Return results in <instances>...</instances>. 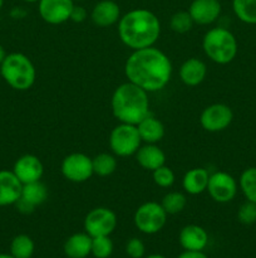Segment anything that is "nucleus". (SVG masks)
<instances>
[{
    "instance_id": "f257e3e1",
    "label": "nucleus",
    "mask_w": 256,
    "mask_h": 258,
    "mask_svg": "<svg viewBox=\"0 0 256 258\" xmlns=\"http://www.w3.org/2000/svg\"><path fill=\"white\" fill-rule=\"evenodd\" d=\"M128 81L145 91L156 92L167 86L172 76L170 58L158 48L148 47L133 50L124 66Z\"/></svg>"
},
{
    "instance_id": "f03ea898",
    "label": "nucleus",
    "mask_w": 256,
    "mask_h": 258,
    "mask_svg": "<svg viewBox=\"0 0 256 258\" xmlns=\"http://www.w3.org/2000/svg\"><path fill=\"white\" fill-rule=\"evenodd\" d=\"M160 34V19L151 10H131L120 17L118 22V35L120 40L133 50L153 47Z\"/></svg>"
},
{
    "instance_id": "7ed1b4c3",
    "label": "nucleus",
    "mask_w": 256,
    "mask_h": 258,
    "mask_svg": "<svg viewBox=\"0 0 256 258\" xmlns=\"http://www.w3.org/2000/svg\"><path fill=\"white\" fill-rule=\"evenodd\" d=\"M110 103L113 115L122 123L138 125L150 115L148 92L130 81L115 88Z\"/></svg>"
},
{
    "instance_id": "20e7f679",
    "label": "nucleus",
    "mask_w": 256,
    "mask_h": 258,
    "mask_svg": "<svg viewBox=\"0 0 256 258\" xmlns=\"http://www.w3.org/2000/svg\"><path fill=\"white\" fill-rule=\"evenodd\" d=\"M0 75L5 82L17 91H27L33 87L37 78L34 64L23 53H10L0 64Z\"/></svg>"
},
{
    "instance_id": "39448f33",
    "label": "nucleus",
    "mask_w": 256,
    "mask_h": 258,
    "mask_svg": "<svg viewBox=\"0 0 256 258\" xmlns=\"http://www.w3.org/2000/svg\"><path fill=\"white\" fill-rule=\"evenodd\" d=\"M205 54L217 64H227L237 54V40L235 35L225 28H212L205 34L202 40Z\"/></svg>"
},
{
    "instance_id": "423d86ee",
    "label": "nucleus",
    "mask_w": 256,
    "mask_h": 258,
    "mask_svg": "<svg viewBox=\"0 0 256 258\" xmlns=\"http://www.w3.org/2000/svg\"><path fill=\"white\" fill-rule=\"evenodd\" d=\"M141 136L137 126L131 123H122L115 126L109 136V146L113 154L117 156H131L141 148Z\"/></svg>"
},
{
    "instance_id": "0eeeda50",
    "label": "nucleus",
    "mask_w": 256,
    "mask_h": 258,
    "mask_svg": "<svg viewBox=\"0 0 256 258\" xmlns=\"http://www.w3.org/2000/svg\"><path fill=\"white\" fill-rule=\"evenodd\" d=\"M167 216L168 214L160 203L147 202L138 207L133 221L140 232L145 234H155L165 227Z\"/></svg>"
},
{
    "instance_id": "6e6552de",
    "label": "nucleus",
    "mask_w": 256,
    "mask_h": 258,
    "mask_svg": "<svg viewBox=\"0 0 256 258\" xmlns=\"http://www.w3.org/2000/svg\"><path fill=\"white\" fill-rule=\"evenodd\" d=\"M117 216L109 208L99 207L94 208L85 216L84 218V231L92 238L94 237L109 236L114 232L117 227Z\"/></svg>"
},
{
    "instance_id": "1a4fd4ad",
    "label": "nucleus",
    "mask_w": 256,
    "mask_h": 258,
    "mask_svg": "<svg viewBox=\"0 0 256 258\" xmlns=\"http://www.w3.org/2000/svg\"><path fill=\"white\" fill-rule=\"evenodd\" d=\"M63 176L73 183H84L93 175L92 159L82 153H73L65 156L60 166Z\"/></svg>"
},
{
    "instance_id": "9d476101",
    "label": "nucleus",
    "mask_w": 256,
    "mask_h": 258,
    "mask_svg": "<svg viewBox=\"0 0 256 258\" xmlns=\"http://www.w3.org/2000/svg\"><path fill=\"white\" fill-rule=\"evenodd\" d=\"M233 120V112L225 103H213L202 111L201 126L208 133H220L226 130Z\"/></svg>"
},
{
    "instance_id": "9b49d317",
    "label": "nucleus",
    "mask_w": 256,
    "mask_h": 258,
    "mask_svg": "<svg viewBox=\"0 0 256 258\" xmlns=\"http://www.w3.org/2000/svg\"><path fill=\"white\" fill-rule=\"evenodd\" d=\"M207 191L217 203H228L237 194V181L225 171H216L208 179Z\"/></svg>"
},
{
    "instance_id": "f8f14e48",
    "label": "nucleus",
    "mask_w": 256,
    "mask_h": 258,
    "mask_svg": "<svg viewBox=\"0 0 256 258\" xmlns=\"http://www.w3.org/2000/svg\"><path fill=\"white\" fill-rule=\"evenodd\" d=\"M74 2L73 0H39L38 12L45 23L52 25L63 24L70 19Z\"/></svg>"
},
{
    "instance_id": "ddd939ff",
    "label": "nucleus",
    "mask_w": 256,
    "mask_h": 258,
    "mask_svg": "<svg viewBox=\"0 0 256 258\" xmlns=\"http://www.w3.org/2000/svg\"><path fill=\"white\" fill-rule=\"evenodd\" d=\"M48 199V189L42 181L24 184L22 189V196L15 203L17 209L23 214H30L35 208L42 206Z\"/></svg>"
},
{
    "instance_id": "4468645a",
    "label": "nucleus",
    "mask_w": 256,
    "mask_h": 258,
    "mask_svg": "<svg viewBox=\"0 0 256 258\" xmlns=\"http://www.w3.org/2000/svg\"><path fill=\"white\" fill-rule=\"evenodd\" d=\"M13 173L24 185V184L39 181L44 174V166L38 156L27 154V155L20 156L15 161L14 166H13Z\"/></svg>"
},
{
    "instance_id": "2eb2a0df",
    "label": "nucleus",
    "mask_w": 256,
    "mask_h": 258,
    "mask_svg": "<svg viewBox=\"0 0 256 258\" xmlns=\"http://www.w3.org/2000/svg\"><path fill=\"white\" fill-rule=\"evenodd\" d=\"M188 13L195 24H212L221 14V3L218 0H193Z\"/></svg>"
},
{
    "instance_id": "dca6fc26",
    "label": "nucleus",
    "mask_w": 256,
    "mask_h": 258,
    "mask_svg": "<svg viewBox=\"0 0 256 258\" xmlns=\"http://www.w3.org/2000/svg\"><path fill=\"white\" fill-rule=\"evenodd\" d=\"M23 184L13 170H0V207L13 206L22 196Z\"/></svg>"
},
{
    "instance_id": "f3484780",
    "label": "nucleus",
    "mask_w": 256,
    "mask_h": 258,
    "mask_svg": "<svg viewBox=\"0 0 256 258\" xmlns=\"http://www.w3.org/2000/svg\"><path fill=\"white\" fill-rule=\"evenodd\" d=\"M90 18L98 27H110L119 22L120 9L117 3L113 0H102L94 5L90 13Z\"/></svg>"
},
{
    "instance_id": "a211bd4d",
    "label": "nucleus",
    "mask_w": 256,
    "mask_h": 258,
    "mask_svg": "<svg viewBox=\"0 0 256 258\" xmlns=\"http://www.w3.org/2000/svg\"><path fill=\"white\" fill-rule=\"evenodd\" d=\"M208 243V234L197 224H188L180 232V244L185 251H203Z\"/></svg>"
},
{
    "instance_id": "6ab92c4d",
    "label": "nucleus",
    "mask_w": 256,
    "mask_h": 258,
    "mask_svg": "<svg viewBox=\"0 0 256 258\" xmlns=\"http://www.w3.org/2000/svg\"><path fill=\"white\" fill-rule=\"evenodd\" d=\"M206 75H207V67L205 62L198 58H188L180 67L181 81L190 87H195L202 83Z\"/></svg>"
},
{
    "instance_id": "aec40b11",
    "label": "nucleus",
    "mask_w": 256,
    "mask_h": 258,
    "mask_svg": "<svg viewBox=\"0 0 256 258\" xmlns=\"http://www.w3.org/2000/svg\"><path fill=\"white\" fill-rule=\"evenodd\" d=\"M136 159L143 169L150 171L161 168L166 163L165 153L156 144H146L141 146L136 153Z\"/></svg>"
},
{
    "instance_id": "412c9836",
    "label": "nucleus",
    "mask_w": 256,
    "mask_h": 258,
    "mask_svg": "<svg viewBox=\"0 0 256 258\" xmlns=\"http://www.w3.org/2000/svg\"><path fill=\"white\" fill-rule=\"evenodd\" d=\"M65 256L69 258H85L92 252V237L84 233H74L65 241L64 247Z\"/></svg>"
},
{
    "instance_id": "4be33fe9",
    "label": "nucleus",
    "mask_w": 256,
    "mask_h": 258,
    "mask_svg": "<svg viewBox=\"0 0 256 258\" xmlns=\"http://www.w3.org/2000/svg\"><path fill=\"white\" fill-rule=\"evenodd\" d=\"M208 179H210V174L206 169L193 168L183 175L182 186L186 193L191 196H198L207 190Z\"/></svg>"
},
{
    "instance_id": "5701e85b",
    "label": "nucleus",
    "mask_w": 256,
    "mask_h": 258,
    "mask_svg": "<svg viewBox=\"0 0 256 258\" xmlns=\"http://www.w3.org/2000/svg\"><path fill=\"white\" fill-rule=\"evenodd\" d=\"M137 126L141 140L146 144H157L165 136V126L158 118L148 115Z\"/></svg>"
},
{
    "instance_id": "b1692460",
    "label": "nucleus",
    "mask_w": 256,
    "mask_h": 258,
    "mask_svg": "<svg viewBox=\"0 0 256 258\" xmlns=\"http://www.w3.org/2000/svg\"><path fill=\"white\" fill-rule=\"evenodd\" d=\"M35 244L27 234H18L10 243V254L14 258H32Z\"/></svg>"
},
{
    "instance_id": "393cba45",
    "label": "nucleus",
    "mask_w": 256,
    "mask_h": 258,
    "mask_svg": "<svg viewBox=\"0 0 256 258\" xmlns=\"http://www.w3.org/2000/svg\"><path fill=\"white\" fill-rule=\"evenodd\" d=\"M236 17L246 24H256V0H232Z\"/></svg>"
},
{
    "instance_id": "a878e982",
    "label": "nucleus",
    "mask_w": 256,
    "mask_h": 258,
    "mask_svg": "<svg viewBox=\"0 0 256 258\" xmlns=\"http://www.w3.org/2000/svg\"><path fill=\"white\" fill-rule=\"evenodd\" d=\"M93 173L99 176H108L117 169V159L108 153L98 154L92 159Z\"/></svg>"
},
{
    "instance_id": "bb28decb",
    "label": "nucleus",
    "mask_w": 256,
    "mask_h": 258,
    "mask_svg": "<svg viewBox=\"0 0 256 258\" xmlns=\"http://www.w3.org/2000/svg\"><path fill=\"white\" fill-rule=\"evenodd\" d=\"M238 185L246 201L256 203V168L245 169L240 176Z\"/></svg>"
},
{
    "instance_id": "cd10ccee",
    "label": "nucleus",
    "mask_w": 256,
    "mask_h": 258,
    "mask_svg": "<svg viewBox=\"0 0 256 258\" xmlns=\"http://www.w3.org/2000/svg\"><path fill=\"white\" fill-rule=\"evenodd\" d=\"M186 204H187V198L185 194L180 191H171L163 197L161 206L167 214H178L185 209Z\"/></svg>"
},
{
    "instance_id": "c85d7f7f",
    "label": "nucleus",
    "mask_w": 256,
    "mask_h": 258,
    "mask_svg": "<svg viewBox=\"0 0 256 258\" xmlns=\"http://www.w3.org/2000/svg\"><path fill=\"white\" fill-rule=\"evenodd\" d=\"M193 24H195V23H193L188 10L187 12L181 10V12L175 13L170 19L171 29L175 33H178V34H185V33L190 32V30L192 29Z\"/></svg>"
},
{
    "instance_id": "c756f323",
    "label": "nucleus",
    "mask_w": 256,
    "mask_h": 258,
    "mask_svg": "<svg viewBox=\"0 0 256 258\" xmlns=\"http://www.w3.org/2000/svg\"><path fill=\"white\" fill-rule=\"evenodd\" d=\"M113 252V242L109 236L94 237L92 238V252L95 258H108Z\"/></svg>"
},
{
    "instance_id": "7c9ffc66",
    "label": "nucleus",
    "mask_w": 256,
    "mask_h": 258,
    "mask_svg": "<svg viewBox=\"0 0 256 258\" xmlns=\"http://www.w3.org/2000/svg\"><path fill=\"white\" fill-rule=\"evenodd\" d=\"M152 173L153 181L156 183V185L161 186V188H170L175 183V173L168 166H161V168L153 170Z\"/></svg>"
},
{
    "instance_id": "2f4dec72",
    "label": "nucleus",
    "mask_w": 256,
    "mask_h": 258,
    "mask_svg": "<svg viewBox=\"0 0 256 258\" xmlns=\"http://www.w3.org/2000/svg\"><path fill=\"white\" fill-rule=\"evenodd\" d=\"M237 218L240 223L245 226H251L256 222V203L246 201L245 203L241 204L237 212Z\"/></svg>"
},
{
    "instance_id": "473e14b6",
    "label": "nucleus",
    "mask_w": 256,
    "mask_h": 258,
    "mask_svg": "<svg viewBox=\"0 0 256 258\" xmlns=\"http://www.w3.org/2000/svg\"><path fill=\"white\" fill-rule=\"evenodd\" d=\"M125 252L131 258H142L146 253L145 243L140 238H131L125 244Z\"/></svg>"
},
{
    "instance_id": "72a5a7b5",
    "label": "nucleus",
    "mask_w": 256,
    "mask_h": 258,
    "mask_svg": "<svg viewBox=\"0 0 256 258\" xmlns=\"http://www.w3.org/2000/svg\"><path fill=\"white\" fill-rule=\"evenodd\" d=\"M87 15H88V13L84 8L74 4L72 13H70L69 20H72V22H74V23H83L85 19H87Z\"/></svg>"
},
{
    "instance_id": "f704fd0d",
    "label": "nucleus",
    "mask_w": 256,
    "mask_h": 258,
    "mask_svg": "<svg viewBox=\"0 0 256 258\" xmlns=\"http://www.w3.org/2000/svg\"><path fill=\"white\" fill-rule=\"evenodd\" d=\"M177 258H208L203 251H183Z\"/></svg>"
},
{
    "instance_id": "c9c22d12",
    "label": "nucleus",
    "mask_w": 256,
    "mask_h": 258,
    "mask_svg": "<svg viewBox=\"0 0 256 258\" xmlns=\"http://www.w3.org/2000/svg\"><path fill=\"white\" fill-rule=\"evenodd\" d=\"M5 57H7V53H5L4 47H3V45L0 44V64H2L3 60L5 59Z\"/></svg>"
},
{
    "instance_id": "e433bc0d",
    "label": "nucleus",
    "mask_w": 256,
    "mask_h": 258,
    "mask_svg": "<svg viewBox=\"0 0 256 258\" xmlns=\"http://www.w3.org/2000/svg\"><path fill=\"white\" fill-rule=\"evenodd\" d=\"M146 258H166V257H163L162 254H150V256H147Z\"/></svg>"
},
{
    "instance_id": "4c0bfd02",
    "label": "nucleus",
    "mask_w": 256,
    "mask_h": 258,
    "mask_svg": "<svg viewBox=\"0 0 256 258\" xmlns=\"http://www.w3.org/2000/svg\"><path fill=\"white\" fill-rule=\"evenodd\" d=\"M0 258H14L12 254H8V253H0Z\"/></svg>"
},
{
    "instance_id": "58836bf2",
    "label": "nucleus",
    "mask_w": 256,
    "mask_h": 258,
    "mask_svg": "<svg viewBox=\"0 0 256 258\" xmlns=\"http://www.w3.org/2000/svg\"><path fill=\"white\" fill-rule=\"evenodd\" d=\"M23 2H27V3H38L39 0H23Z\"/></svg>"
},
{
    "instance_id": "ea45409f",
    "label": "nucleus",
    "mask_w": 256,
    "mask_h": 258,
    "mask_svg": "<svg viewBox=\"0 0 256 258\" xmlns=\"http://www.w3.org/2000/svg\"><path fill=\"white\" fill-rule=\"evenodd\" d=\"M3 5H4V0H0V10H2Z\"/></svg>"
},
{
    "instance_id": "a19ab883",
    "label": "nucleus",
    "mask_w": 256,
    "mask_h": 258,
    "mask_svg": "<svg viewBox=\"0 0 256 258\" xmlns=\"http://www.w3.org/2000/svg\"><path fill=\"white\" fill-rule=\"evenodd\" d=\"M73 2H74V3L75 2H83V0H73Z\"/></svg>"
}]
</instances>
